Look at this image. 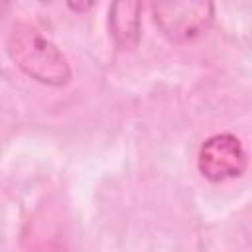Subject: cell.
I'll use <instances>...</instances> for the list:
<instances>
[{
    "label": "cell",
    "mask_w": 252,
    "mask_h": 252,
    "mask_svg": "<svg viewBox=\"0 0 252 252\" xmlns=\"http://www.w3.org/2000/svg\"><path fill=\"white\" fill-rule=\"evenodd\" d=\"M6 51L30 79L41 85L65 87L73 77L63 51L33 24L16 22L8 32Z\"/></svg>",
    "instance_id": "obj_1"
},
{
    "label": "cell",
    "mask_w": 252,
    "mask_h": 252,
    "mask_svg": "<svg viewBox=\"0 0 252 252\" xmlns=\"http://www.w3.org/2000/svg\"><path fill=\"white\" fill-rule=\"evenodd\" d=\"M159 32L173 43H187L203 35L215 18L211 2H158L152 4Z\"/></svg>",
    "instance_id": "obj_2"
},
{
    "label": "cell",
    "mask_w": 252,
    "mask_h": 252,
    "mask_svg": "<svg viewBox=\"0 0 252 252\" xmlns=\"http://www.w3.org/2000/svg\"><path fill=\"white\" fill-rule=\"evenodd\" d=\"M246 165H248V154L240 138L228 132L207 138L197 154L199 173L213 183L240 177Z\"/></svg>",
    "instance_id": "obj_3"
},
{
    "label": "cell",
    "mask_w": 252,
    "mask_h": 252,
    "mask_svg": "<svg viewBox=\"0 0 252 252\" xmlns=\"http://www.w3.org/2000/svg\"><path fill=\"white\" fill-rule=\"evenodd\" d=\"M140 2H114L108 10V30L112 41L120 49H132L140 41L142 30Z\"/></svg>",
    "instance_id": "obj_4"
}]
</instances>
